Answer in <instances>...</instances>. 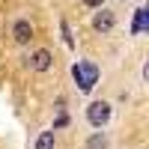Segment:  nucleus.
<instances>
[{
	"instance_id": "f257e3e1",
	"label": "nucleus",
	"mask_w": 149,
	"mask_h": 149,
	"mask_svg": "<svg viewBox=\"0 0 149 149\" xmlns=\"http://www.w3.org/2000/svg\"><path fill=\"white\" fill-rule=\"evenodd\" d=\"M72 78H74V84H78L81 93H90L98 84V66L90 63V60H78V63L72 66Z\"/></svg>"
},
{
	"instance_id": "f03ea898",
	"label": "nucleus",
	"mask_w": 149,
	"mask_h": 149,
	"mask_svg": "<svg viewBox=\"0 0 149 149\" xmlns=\"http://www.w3.org/2000/svg\"><path fill=\"white\" fill-rule=\"evenodd\" d=\"M86 119H90L93 128H104L107 119H110V104L107 102H93L90 107H86Z\"/></svg>"
},
{
	"instance_id": "7ed1b4c3",
	"label": "nucleus",
	"mask_w": 149,
	"mask_h": 149,
	"mask_svg": "<svg viewBox=\"0 0 149 149\" xmlns=\"http://www.w3.org/2000/svg\"><path fill=\"white\" fill-rule=\"evenodd\" d=\"M12 39H15L18 45H27L33 39V24L27 18H18L15 24H12Z\"/></svg>"
},
{
	"instance_id": "20e7f679",
	"label": "nucleus",
	"mask_w": 149,
	"mask_h": 149,
	"mask_svg": "<svg viewBox=\"0 0 149 149\" xmlns=\"http://www.w3.org/2000/svg\"><path fill=\"white\" fill-rule=\"evenodd\" d=\"M113 24H116V18H113V12H107V9L95 12V18H93V27H95L98 33H110V30H113Z\"/></svg>"
},
{
	"instance_id": "39448f33",
	"label": "nucleus",
	"mask_w": 149,
	"mask_h": 149,
	"mask_svg": "<svg viewBox=\"0 0 149 149\" xmlns=\"http://www.w3.org/2000/svg\"><path fill=\"white\" fill-rule=\"evenodd\" d=\"M51 63H54V60H51V51H45V48H42V51H36L33 60H30V66H33L36 72H48Z\"/></svg>"
},
{
	"instance_id": "423d86ee",
	"label": "nucleus",
	"mask_w": 149,
	"mask_h": 149,
	"mask_svg": "<svg viewBox=\"0 0 149 149\" xmlns=\"http://www.w3.org/2000/svg\"><path fill=\"white\" fill-rule=\"evenodd\" d=\"M86 149H107V134L104 131H95L86 137Z\"/></svg>"
},
{
	"instance_id": "0eeeda50",
	"label": "nucleus",
	"mask_w": 149,
	"mask_h": 149,
	"mask_svg": "<svg viewBox=\"0 0 149 149\" xmlns=\"http://www.w3.org/2000/svg\"><path fill=\"white\" fill-rule=\"evenodd\" d=\"M146 18H149L146 9H137V12H134V27H131V33H143V30H146Z\"/></svg>"
},
{
	"instance_id": "6e6552de",
	"label": "nucleus",
	"mask_w": 149,
	"mask_h": 149,
	"mask_svg": "<svg viewBox=\"0 0 149 149\" xmlns=\"http://www.w3.org/2000/svg\"><path fill=\"white\" fill-rule=\"evenodd\" d=\"M36 149H54V131H42L36 137Z\"/></svg>"
},
{
	"instance_id": "1a4fd4ad",
	"label": "nucleus",
	"mask_w": 149,
	"mask_h": 149,
	"mask_svg": "<svg viewBox=\"0 0 149 149\" xmlns=\"http://www.w3.org/2000/svg\"><path fill=\"white\" fill-rule=\"evenodd\" d=\"M60 30H63V42L72 48L74 45V39H72V30H69V21H60Z\"/></svg>"
},
{
	"instance_id": "9d476101",
	"label": "nucleus",
	"mask_w": 149,
	"mask_h": 149,
	"mask_svg": "<svg viewBox=\"0 0 149 149\" xmlns=\"http://www.w3.org/2000/svg\"><path fill=\"white\" fill-rule=\"evenodd\" d=\"M66 125H69V116H66V113H60V116H57V122H54V128H51V131H57V128H66Z\"/></svg>"
},
{
	"instance_id": "9b49d317",
	"label": "nucleus",
	"mask_w": 149,
	"mask_h": 149,
	"mask_svg": "<svg viewBox=\"0 0 149 149\" xmlns=\"http://www.w3.org/2000/svg\"><path fill=\"white\" fill-rule=\"evenodd\" d=\"M104 0H84V6H90V9H102Z\"/></svg>"
}]
</instances>
